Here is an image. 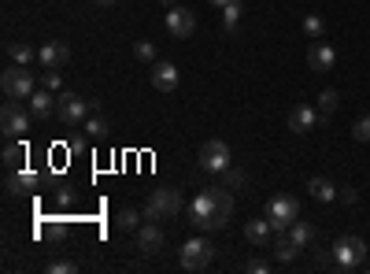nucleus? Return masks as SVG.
Here are the masks:
<instances>
[{
	"mask_svg": "<svg viewBox=\"0 0 370 274\" xmlns=\"http://www.w3.org/2000/svg\"><path fill=\"white\" fill-rule=\"evenodd\" d=\"M0 89H4V97H11V100H30L34 89H37V78H34L30 67L11 63V67H4V74H0Z\"/></svg>",
	"mask_w": 370,
	"mask_h": 274,
	"instance_id": "1",
	"label": "nucleus"
},
{
	"mask_svg": "<svg viewBox=\"0 0 370 274\" xmlns=\"http://www.w3.org/2000/svg\"><path fill=\"white\" fill-rule=\"evenodd\" d=\"M178 212H181V193L178 189H152V197L144 200V219H152V223L178 219Z\"/></svg>",
	"mask_w": 370,
	"mask_h": 274,
	"instance_id": "2",
	"label": "nucleus"
},
{
	"mask_svg": "<svg viewBox=\"0 0 370 274\" xmlns=\"http://www.w3.org/2000/svg\"><path fill=\"white\" fill-rule=\"evenodd\" d=\"M267 219H270L274 233H285L300 219V200L293 197V193H278V197H270V204H267Z\"/></svg>",
	"mask_w": 370,
	"mask_h": 274,
	"instance_id": "3",
	"label": "nucleus"
},
{
	"mask_svg": "<svg viewBox=\"0 0 370 274\" xmlns=\"http://www.w3.org/2000/svg\"><path fill=\"white\" fill-rule=\"evenodd\" d=\"M334 263L345 267V270H355L366 263V241L355 238V233H345V238L334 241Z\"/></svg>",
	"mask_w": 370,
	"mask_h": 274,
	"instance_id": "4",
	"label": "nucleus"
},
{
	"mask_svg": "<svg viewBox=\"0 0 370 274\" xmlns=\"http://www.w3.org/2000/svg\"><path fill=\"white\" fill-rule=\"evenodd\" d=\"M89 111H92V100H82L78 93H63V89H60V97H56V119L63 126H82L89 119Z\"/></svg>",
	"mask_w": 370,
	"mask_h": 274,
	"instance_id": "5",
	"label": "nucleus"
},
{
	"mask_svg": "<svg viewBox=\"0 0 370 274\" xmlns=\"http://www.w3.org/2000/svg\"><path fill=\"white\" fill-rule=\"evenodd\" d=\"M211 256H215V245H211L207 238H193V241H185V245H181L178 263H181V270L196 274V270H204V267L211 263Z\"/></svg>",
	"mask_w": 370,
	"mask_h": 274,
	"instance_id": "6",
	"label": "nucleus"
},
{
	"mask_svg": "<svg viewBox=\"0 0 370 274\" xmlns=\"http://www.w3.org/2000/svg\"><path fill=\"white\" fill-rule=\"evenodd\" d=\"M196 163H200V171H207V174H226L230 171V145L226 141H204Z\"/></svg>",
	"mask_w": 370,
	"mask_h": 274,
	"instance_id": "7",
	"label": "nucleus"
},
{
	"mask_svg": "<svg viewBox=\"0 0 370 274\" xmlns=\"http://www.w3.org/2000/svg\"><path fill=\"white\" fill-rule=\"evenodd\" d=\"M219 189H222V186H211V189H200V193L193 197V204H189V223H193L196 230H207L211 215L219 212Z\"/></svg>",
	"mask_w": 370,
	"mask_h": 274,
	"instance_id": "8",
	"label": "nucleus"
},
{
	"mask_svg": "<svg viewBox=\"0 0 370 274\" xmlns=\"http://www.w3.org/2000/svg\"><path fill=\"white\" fill-rule=\"evenodd\" d=\"M30 119H34V111H22V104L19 100H4V111H0V126H4V134L8 137H26V130H30Z\"/></svg>",
	"mask_w": 370,
	"mask_h": 274,
	"instance_id": "9",
	"label": "nucleus"
},
{
	"mask_svg": "<svg viewBox=\"0 0 370 274\" xmlns=\"http://www.w3.org/2000/svg\"><path fill=\"white\" fill-rule=\"evenodd\" d=\"M37 63H41L45 71H60L71 63V48L63 41H45L41 48H37Z\"/></svg>",
	"mask_w": 370,
	"mask_h": 274,
	"instance_id": "10",
	"label": "nucleus"
},
{
	"mask_svg": "<svg viewBox=\"0 0 370 274\" xmlns=\"http://www.w3.org/2000/svg\"><path fill=\"white\" fill-rule=\"evenodd\" d=\"M326 119L319 115V108H311V104H296L293 111H289V130L293 134H308V130H315V126H322Z\"/></svg>",
	"mask_w": 370,
	"mask_h": 274,
	"instance_id": "11",
	"label": "nucleus"
},
{
	"mask_svg": "<svg viewBox=\"0 0 370 274\" xmlns=\"http://www.w3.org/2000/svg\"><path fill=\"white\" fill-rule=\"evenodd\" d=\"M163 241H167V233H163V223H144V226H137V249L144 252V256H152V252H160L163 249Z\"/></svg>",
	"mask_w": 370,
	"mask_h": 274,
	"instance_id": "12",
	"label": "nucleus"
},
{
	"mask_svg": "<svg viewBox=\"0 0 370 274\" xmlns=\"http://www.w3.org/2000/svg\"><path fill=\"white\" fill-rule=\"evenodd\" d=\"M167 30H170V37H193V30H196V15L189 8H170L167 11Z\"/></svg>",
	"mask_w": 370,
	"mask_h": 274,
	"instance_id": "13",
	"label": "nucleus"
},
{
	"mask_svg": "<svg viewBox=\"0 0 370 274\" xmlns=\"http://www.w3.org/2000/svg\"><path fill=\"white\" fill-rule=\"evenodd\" d=\"M308 67L319 71V74H329V71L337 67V52L329 48L326 41H311V48H308Z\"/></svg>",
	"mask_w": 370,
	"mask_h": 274,
	"instance_id": "14",
	"label": "nucleus"
},
{
	"mask_svg": "<svg viewBox=\"0 0 370 274\" xmlns=\"http://www.w3.org/2000/svg\"><path fill=\"white\" fill-rule=\"evenodd\" d=\"M149 78H152V85L160 89V93H174V89H178V67H174V63H167V60H156Z\"/></svg>",
	"mask_w": 370,
	"mask_h": 274,
	"instance_id": "15",
	"label": "nucleus"
},
{
	"mask_svg": "<svg viewBox=\"0 0 370 274\" xmlns=\"http://www.w3.org/2000/svg\"><path fill=\"white\" fill-rule=\"evenodd\" d=\"M37 181H41V174L30 171V167H19V171H11L4 178V189H8V197H19V193H30L37 189Z\"/></svg>",
	"mask_w": 370,
	"mask_h": 274,
	"instance_id": "16",
	"label": "nucleus"
},
{
	"mask_svg": "<svg viewBox=\"0 0 370 274\" xmlns=\"http://www.w3.org/2000/svg\"><path fill=\"white\" fill-rule=\"evenodd\" d=\"M270 233H274V226H270L267 215H263V219H248V223H245V241L256 245V249H263V245L270 241Z\"/></svg>",
	"mask_w": 370,
	"mask_h": 274,
	"instance_id": "17",
	"label": "nucleus"
},
{
	"mask_svg": "<svg viewBox=\"0 0 370 274\" xmlns=\"http://www.w3.org/2000/svg\"><path fill=\"white\" fill-rule=\"evenodd\" d=\"M30 104V111H34V119H52V111H56V97H52V89H34V97L26 100Z\"/></svg>",
	"mask_w": 370,
	"mask_h": 274,
	"instance_id": "18",
	"label": "nucleus"
},
{
	"mask_svg": "<svg viewBox=\"0 0 370 274\" xmlns=\"http://www.w3.org/2000/svg\"><path fill=\"white\" fill-rule=\"evenodd\" d=\"M230 215H233V197H230V189H219V212L211 215L207 233H211V230H226V226H230Z\"/></svg>",
	"mask_w": 370,
	"mask_h": 274,
	"instance_id": "19",
	"label": "nucleus"
},
{
	"mask_svg": "<svg viewBox=\"0 0 370 274\" xmlns=\"http://www.w3.org/2000/svg\"><path fill=\"white\" fill-rule=\"evenodd\" d=\"M26 156H30L26 141H15V137H11V145L4 149V167H8V171H19V167H26Z\"/></svg>",
	"mask_w": 370,
	"mask_h": 274,
	"instance_id": "20",
	"label": "nucleus"
},
{
	"mask_svg": "<svg viewBox=\"0 0 370 274\" xmlns=\"http://www.w3.org/2000/svg\"><path fill=\"white\" fill-rule=\"evenodd\" d=\"M296 252H300V245L289 238V233H278V241H274V259L278 263H293Z\"/></svg>",
	"mask_w": 370,
	"mask_h": 274,
	"instance_id": "21",
	"label": "nucleus"
},
{
	"mask_svg": "<svg viewBox=\"0 0 370 274\" xmlns=\"http://www.w3.org/2000/svg\"><path fill=\"white\" fill-rule=\"evenodd\" d=\"M308 189H311V197H315V200H322V204H329V200L337 197V186H334L329 178H322V174H315V178L308 181Z\"/></svg>",
	"mask_w": 370,
	"mask_h": 274,
	"instance_id": "22",
	"label": "nucleus"
},
{
	"mask_svg": "<svg viewBox=\"0 0 370 274\" xmlns=\"http://www.w3.org/2000/svg\"><path fill=\"white\" fill-rule=\"evenodd\" d=\"M8 60L19 63V67H30V63L37 60V48H30L26 41H11V45H8Z\"/></svg>",
	"mask_w": 370,
	"mask_h": 274,
	"instance_id": "23",
	"label": "nucleus"
},
{
	"mask_svg": "<svg viewBox=\"0 0 370 274\" xmlns=\"http://www.w3.org/2000/svg\"><path fill=\"white\" fill-rule=\"evenodd\" d=\"M285 233L300 245V249H311V245H315V226H311V223H303V219H296V223L289 226Z\"/></svg>",
	"mask_w": 370,
	"mask_h": 274,
	"instance_id": "24",
	"label": "nucleus"
},
{
	"mask_svg": "<svg viewBox=\"0 0 370 274\" xmlns=\"http://www.w3.org/2000/svg\"><path fill=\"white\" fill-rule=\"evenodd\" d=\"M82 130H85V134L89 137H104V134H108V123H104V115H100V108H92V115H89V119L82 123Z\"/></svg>",
	"mask_w": 370,
	"mask_h": 274,
	"instance_id": "25",
	"label": "nucleus"
},
{
	"mask_svg": "<svg viewBox=\"0 0 370 274\" xmlns=\"http://www.w3.org/2000/svg\"><path fill=\"white\" fill-rule=\"evenodd\" d=\"M241 0H230L226 8H222V26H226V30H237V22H241Z\"/></svg>",
	"mask_w": 370,
	"mask_h": 274,
	"instance_id": "26",
	"label": "nucleus"
},
{
	"mask_svg": "<svg viewBox=\"0 0 370 274\" xmlns=\"http://www.w3.org/2000/svg\"><path fill=\"white\" fill-rule=\"evenodd\" d=\"M141 226V212L137 207H123L118 212V230H137Z\"/></svg>",
	"mask_w": 370,
	"mask_h": 274,
	"instance_id": "27",
	"label": "nucleus"
},
{
	"mask_svg": "<svg viewBox=\"0 0 370 274\" xmlns=\"http://www.w3.org/2000/svg\"><path fill=\"white\" fill-rule=\"evenodd\" d=\"M337 104H341L337 89H322V93H319V111H322V115H329V111L337 108Z\"/></svg>",
	"mask_w": 370,
	"mask_h": 274,
	"instance_id": "28",
	"label": "nucleus"
},
{
	"mask_svg": "<svg viewBox=\"0 0 370 274\" xmlns=\"http://www.w3.org/2000/svg\"><path fill=\"white\" fill-rule=\"evenodd\" d=\"M134 56L141 63H156V45L152 41H134Z\"/></svg>",
	"mask_w": 370,
	"mask_h": 274,
	"instance_id": "29",
	"label": "nucleus"
},
{
	"mask_svg": "<svg viewBox=\"0 0 370 274\" xmlns=\"http://www.w3.org/2000/svg\"><path fill=\"white\" fill-rule=\"evenodd\" d=\"M352 137L355 141H370V115H359V119L352 123Z\"/></svg>",
	"mask_w": 370,
	"mask_h": 274,
	"instance_id": "30",
	"label": "nucleus"
},
{
	"mask_svg": "<svg viewBox=\"0 0 370 274\" xmlns=\"http://www.w3.org/2000/svg\"><path fill=\"white\" fill-rule=\"evenodd\" d=\"M303 30H308V37H322V30H326L322 15H308V19H303Z\"/></svg>",
	"mask_w": 370,
	"mask_h": 274,
	"instance_id": "31",
	"label": "nucleus"
},
{
	"mask_svg": "<svg viewBox=\"0 0 370 274\" xmlns=\"http://www.w3.org/2000/svg\"><path fill=\"white\" fill-rule=\"evenodd\" d=\"M74 270H78L74 259H52L48 263V274H74Z\"/></svg>",
	"mask_w": 370,
	"mask_h": 274,
	"instance_id": "32",
	"label": "nucleus"
},
{
	"mask_svg": "<svg viewBox=\"0 0 370 274\" xmlns=\"http://www.w3.org/2000/svg\"><path fill=\"white\" fill-rule=\"evenodd\" d=\"M41 233H45V238H52V241H63V233H67V226H63L60 219H56V223H45V226H41Z\"/></svg>",
	"mask_w": 370,
	"mask_h": 274,
	"instance_id": "33",
	"label": "nucleus"
},
{
	"mask_svg": "<svg viewBox=\"0 0 370 274\" xmlns=\"http://www.w3.org/2000/svg\"><path fill=\"white\" fill-rule=\"evenodd\" d=\"M41 85L52 89V93H60V89H63V78H60L56 71H45V74H41Z\"/></svg>",
	"mask_w": 370,
	"mask_h": 274,
	"instance_id": "34",
	"label": "nucleus"
},
{
	"mask_svg": "<svg viewBox=\"0 0 370 274\" xmlns=\"http://www.w3.org/2000/svg\"><path fill=\"white\" fill-rule=\"evenodd\" d=\"M226 174H230V186H233V189H241V186H245V181H248V178H245V171H233V167H230V171H226Z\"/></svg>",
	"mask_w": 370,
	"mask_h": 274,
	"instance_id": "35",
	"label": "nucleus"
},
{
	"mask_svg": "<svg viewBox=\"0 0 370 274\" xmlns=\"http://www.w3.org/2000/svg\"><path fill=\"white\" fill-rule=\"evenodd\" d=\"M245 270H252V274H267L270 263H263V259H248V267H245Z\"/></svg>",
	"mask_w": 370,
	"mask_h": 274,
	"instance_id": "36",
	"label": "nucleus"
},
{
	"mask_svg": "<svg viewBox=\"0 0 370 274\" xmlns=\"http://www.w3.org/2000/svg\"><path fill=\"white\" fill-rule=\"evenodd\" d=\"M92 4H104V8H108V4H115V0H92Z\"/></svg>",
	"mask_w": 370,
	"mask_h": 274,
	"instance_id": "37",
	"label": "nucleus"
},
{
	"mask_svg": "<svg viewBox=\"0 0 370 274\" xmlns=\"http://www.w3.org/2000/svg\"><path fill=\"white\" fill-rule=\"evenodd\" d=\"M215 4H219V8H226V4H230V0H215Z\"/></svg>",
	"mask_w": 370,
	"mask_h": 274,
	"instance_id": "38",
	"label": "nucleus"
},
{
	"mask_svg": "<svg viewBox=\"0 0 370 274\" xmlns=\"http://www.w3.org/2000/svg\"><path fill=\"white\" fill-rule=\"evenodd\" d=\"M160 4H167V8H174V0H160Z\"/></svg>",
	"mask_w": 370,
	"mask_h": 274,
	"instance_id": "39",
	"label": "nucleus"
}]
</instances>
